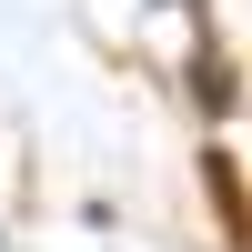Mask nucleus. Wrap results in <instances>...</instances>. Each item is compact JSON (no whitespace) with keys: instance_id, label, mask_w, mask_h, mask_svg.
Masks as SVG:
<instances>
[{"instance_id":"1","label":"nucleus","mask_w":252,"mask_h":252,"mask_svg":"<svg viewBox=\"0 0 252 252\" xmlns=\"http://www.w3.org/2000/svg\"><path fill=\"white\" fill-rule=\"evenodd\" d=\"M212 202H222V222H232V252H252V192H242L232 161H212Z\"/></svg>"}]
</instances>
